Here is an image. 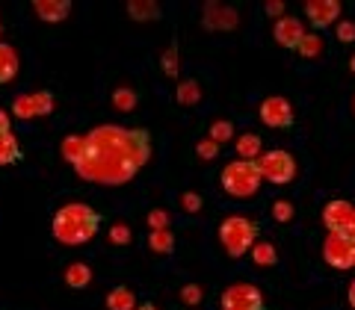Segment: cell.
<instances>
[{
	"instance_id": "cell-1",
	"label": "cell",
	"mask_w": 355,
	"mask_h": 310,
	"mask_svg": "<svg viewBox=\"0 0 355 310\" xmlns=\"http://www.w3.org/2000/svg\"><path fill=\"white\" fill-rule=\"evenodd\" d=\"M151 157V136L146 127L101 125L86 133V151L74 163V172L89 183L121 186L133 181Z\"/></svg>"
},
{
	"instance_id": "cell-2",
	"label": "cell",
	"mask_w": 355,
	"mask_h": 310,
	"mask_svg": "<svg viewBox=\"0 0 355 310\" xmlns=\"http://www.w3.org/2000/svg\"><path fill=\"white\" fill-rule=\"evenodd\" d=\"M98 228H101L98 210H92L89 204H80V201L60 207L51 221V234L57 242H62V246H83V242H89L98 234Z\"/></svg>"
},
{
	"instance_id": "cell-3",
	"label": "cell",
	"mask_w": 355,
	"mask_h": 310,
	"mask_svg": "<svg viewBox=\"0 0 355 310\" xmlns=\"http://www.w3.org/2000/svg\"><path fill=\"white\" fill-rule=\"evenodd\" d=\"M219 242L231 260H240L258 242V225L246 216H225L219 221Z\"/></svg>"
},
{
	"instance_id": "cell-4",
	"label": "cell",
	"mask_w": 355,
	"mask_h": 310,
	"mask_svg": "<svg viewBox=\"0 0 355 310\" xmlns=\"http://www.w3.org/2000/svg\"><path fill=\"white\" fill-rule=\"evenodd\" d=\"M222 190L234 198H249L261 190L263 177L258 169V160H231L219 174Z\"/></svg>"
},
{
	"instance_id": "cell-5",
	"label": "cell",
	"mask_w": 355,
	"mask_h": 310,
	"mask_svg": "<svg viewBox=\"0 0 355 310\" xmlns=\"http://www.w3.org/2000/svg\"><path fill=\"white\" fill-rule=\"evenodd\" d=\"M258 169L261 177L266 183H275V186H284L296 177V157L284 148H272V151H263L258 157Z\"/></svg>"
},
{
	"instance_id": "cell-6",
	"label": "cell",
	"mask_w": 355,
	"mask_h": 310,
	"mask_svg": "<svg viewBox=\"0 0 355 310\" xmlns=\"http://www.w3.org/2000/svg\"><path fill=\"white\" fill-rule=\"evenodd\" d=\"M219 307L222 310H263V295L254 284H231L222 290L219 295Z\"/></svg>"
},
{
	"instance_id": "cell-7",
	"label": "cell",
	"mask_w": 355,
	"mask_h": 310,
	"mask_svg": "<svg viewBox=\"0 0 355 310\" xmlns=\"http://www.w3.org/2000/svg\"><path fill=\"white\" fill-rule=\"evenodd\" d=\"M258 116L266 127H272V130H287V127H293V107L287 98L282 95H270V98H263L261 101V109H258Z\"/></svg>"
},
{
	"instance_id": "cell-8",
	"label": "cell",
	"mask_w": 355,
	"mask_h": 310,
	"mask_svg": "<svg viewBox=\"0 0 355 310\" xmlns=\"http://www.w3.org/2000/svg\"><path fill=\"white\" fill-rule=\"evenodd\" d=\"M323 260L331 269H352L355 266V242L343 234H329L323 242Z\"/></svg>"
},
{
	"instance_id": "cell-9",
	"label": "cell",
	"mask_w": 355,
	"mask_h": 310,
	"mask_svg": "<svg viewBox=\"0 0 355 310\" xmlns=\"http://www.w3.org/2000/svg\"><path fill=\"white\" fill-rule=\"evenodd\" d=\"M53 113V95L51 92H27L18 95L12 101V116L15 118H42Z\"/></svg>"
},
{
	"instance_id": "cell-10",
	"label": "cell",
	"mask_w": 355,
	"mask_h": 310,
	"mask_svg": "<svg viewBox=\"0 0 355 310\" xmlns=\"http://www.w3.org/2000/svg\"><path fill=\"white\" fill-rule=\"evenodd\" d=\"M340 3L338 0H308L305 3V18L314 24L317 30H326L331 24H338V18H340Z\"/></svg>"
},
{
	"instance_id": "cell-11",
	"label": "cell",
	"mask_w": 355,
	"mask_h": 310,
	"mask_svg": "<svg viewBox=\"0 0 355 310\" xmlns=\"http://www.w3.org/2000/svg\"><path fill=\"white\" fill-rule=\"evenodd\" d=\"M272 36H275V42H279L282 48L296 51V48H299V42L305 39V24H302V18L282 15L279 21H275V27H272Z\"/></svg>"
},
{
	"instance_id": "cell-12",
	"label": "cell",
	"mask_w": 355,
	"mask_h": 310,
	"mask_svg": "<svg viewBox=\"0 0 355 310\" xmlns=\"http://www.w3.org/2000/svg\"><path fill=\"white\" fill-rule=\"evenodd\" d=\"M352 210H355V204L343 201V198H335V201L326 204V210H323V225L329 228V234H340V230L347 228Z\"/></svg>"
},
{
	"instance_id": "cell-13",
	"label": "cell",
	"mask_w": 355,
	"mask_h": 310,
	"mask_svg": "<svg viewBox=\"0 0 355 310\" xmlns=\"http://www.w3.org/2000/svg\"><path fill=\"white\" fill-rule=\"evenodd\" d=\"M33 12H36L42 21H48V24H57V21L69 18L71 3L69 0H36V3H33Z\"/></svg>"
},
{
	"instance_id": "cell-14",
	"label": "cell",
	"mask_w": 355,
	"mask_h": 310,
	"mask_svg": "<svg viewBox=\"0 0 355 310\" xmlns=\"http://www.w3.org/2000/svg\"><path fill=\"white\" fill-rule=\"evenodd\" d=\"M18 77V51L12 44L0 42V86Z\"/></svg>"
},
{
	"instance_id": "cell-15",
	"label": "cell",
	"mask_w": 355,
	"mask_h": 310,
	"mask_svg": "<svg viewBox=\"0 0 355 310\" xmlns=\"http://www.w3.org/2000/svg\"><path fill=\"white\" fill-rule=\"evenodd\" d=\"M107 310H137V295L130 286H113L107 293Z\"/></svg>"
},
{
	"instance_id": "cell-16",
	"label": "cell",
	"mask_w": 355,
	"mask_h": 310,
	"mask_svg": "<svg viewBox=\"0 0 355 310\" xmlns=\"http://www.w3.org/2000/svg\"><path fill=\"white\" fill-rule=\"evenodd\" d=\"M21 160V145H18V136L12 130L0 133V165H12Z\"/></svg>"
},
{
	"instance_id": "cell-17",
	"label": "cell",
	"mask_w": 355,
	"mask_h": 310,
	"mask_svg": "<svg viewBox=\"0 0 355 310\" xmlns=\"http://www.w3.org/2000/svg\"><path fill=\"white\" fill-rule=\"evenodd\" d=\"M237 154H240V160H258L263 154L258 133H243V136L237 139Z\"/></svg>"
},
{
	"instance_id": "cell-18",
	"label": "cell",
	"mask_w": 355,
	"mask_h": 310,
	"mask_svg": "<svg viewBox=\"0 0 355 310\" xmlns=\"http://www.w3.org/2000/svg\"><path fill=\"white\" fill-rule=\"evenodd\" d=\"M92 281V269H89L86 263H71L69 269H65V284L71 286V290H83Z\"/></svg>"
},
{
	"instance_id": "cell-19",
	"label": "cell",
	"mask_w": 355,
	"mask_h": 310,
	"mask_svg": "<svg viewBox=\"0 0 355 310\" xmlns=\"http://www.w3.org/2000/svg\"><path fill=\"white\" fill-rule=\"evenodd\" d=\"M249 254H252V260L258 263V266H275V263H279V251H275L272 242H261L258 239Z\"/></svg>"
},
{
	"instance_id": "cell-20",
	"label": "cell",
	"mask_w": 355,
	"mask_h": 310,
	"mask_svg": "<svg viewBox=\"0 0 355 310\" xmlns=\"http://www.w3.org/2000/svg\"><path fill=\"white\" fill-rule=\"evenodd\" d=\"M83 151H86V136H77V133L65 136V142H62V157L69 160L71 165L83 157Z\"/></svg>"
},
{
	"instance_id": "cell-21",
	"label": "cell",
	"mask_w": 355,
	"mask_h": 310,
	"mask_svg": "<svg viewBox=\"0 0 355 310\" xmlns=\"http://www.w3.org/2000/svg\"><path fill=\"white\" fill-rule=\"evenodd\" d=\"M148 246L154 254H169L172 246H175V237H172V230L166 228V230H151L148 234Z\"/></svg>"
},
{
	"instance_id": "cell-22",
	"label": "cell",
	"mask_w": 355,
	"mask_h": 310,
	"mask_svg": "<svg viewBox=\"0 0 355 310\" xmlns=\"http://www.w3.org/2000/svg\"><path fill=\"white\" fill-rule=\"evenodd\" d=\"M231 136H234V125L225 118H219L210 125V133H207V139H214L216 145H222V142H231Z\"/></svg>"
},
{
	"instance_id": "cell-23",
	"label": "cell",
	"mask_w": 355,
	"mask_h": 310,
	"mask_svg": "<svg viewBox=\"0 0 355 310\" xmlns=\"http://www.w3.org/2000/svg\"><path fill=\"white\" fill-rule=\"evenodd\" d=\"M175 98H178V104H196L198 98H202V89H198L196 80H184L181 86H178Z\"/></svg>"
},
{
	"instance_id": "cell-24",
	"label": "cell",
	"mask_w": 355,
	"mask_h": 310,
	"mask_svg": "<svg viewBox=\"0 0 355 310\" xmlns=\"http://www.w3.org/2000/svg\"><path fill=\"white\" fill-rule=\"evenodd\" d=\"M302 57H317V53H323V42H320V36H314V33H305V39L299 42V48H296Z\"/></svg>"
},
{
	"instance_id": "cell-25",
	"label": "cell",
	"mask_w": 355,
	"mask_h": 310,
	"mask_svg": "<svg viewBox=\"0 0 355 310\" xmlns=\"http://www.w3.org/2000/svg\"><path fill=\"white\" fill-rule=\"evenodd\" d=\"M128 12L137 18V21H148V18H157V15H160V9L154 6V3H130V6H128Z\"/></svg>"
},
{
	"instance_id": "cell-26",
	"label": "cell",
	"mask_w": 355,
	"mask_h": 310,
	"mask_svg": "<svg viewBox=\"0 0 355 310\" xmlns=\"http://www.w3.org/2000/svg\"><path fill=\"white\" fill-rule=\"evenodd\" d=\"M113 101L119 109H133L137 107V92H130V89H119V92L113 95Z\"/></svg>"
},
{
	"instance_id": "cell-27",
	"label": "cell",
	"mask_w": 355,
	"mask_h": 310,
	"mask_svg": "<svg viewBox=\"0 0 355 310\" xmlns=\"http://www.w3.org/2000/svg\"><path fill=\"white\" fill-rule=\"evenodd\" d=\"M196 154H198V157H202V160H216L219 145H216L214 139H202V142H198V145H196Z\"/></svg>"
},
{
	"instance_id": "cell-28",
	"label": "cell",
	"mask_w": 355,
	"mask_h": 310,
	"mask_svg": "<svg viewBox=\"0 0 355 310\" xmlns=\"http://www.w3.org/2000/svg\"><path fill=\"white\" fill-rule=\"evenodd\" d=\"M272 219L275 221H291L293 219V204L291 201H275L272 204Z\"/></svg>"
},
{
	"instance_id": "cell-29",
	"label": "cell",
	"mask_w": 355,
	"mask_h": 310,
	"mask_svg": "<svg viewBox=\"0 0 355 310\" xmlns=\"http://www.w3.org/2000/svg\"><path fill=\"white\" fill-rule=\"evenodd\" d=\"M181 298H184V304L196 307L198 302H202V286H196V284H187L184 290H181Z\"/></svg>"
},
{
	"instance_id": "cell-30",
	"label": "cell",
	"mask_w": 355,
	"mask_h": 310,
	"mask_svg": "<svg viewBox=\"0 0 355 310\" xmlns=\"http://www.w3.org/2000/svg\"><path fill=\"white\" fill-rule=\"evenodd\" d=\"M338 39L343 44H352L355 42V24H352V21H338Z\"/></svg>"
},
{
	"instance_id": "cell-31",
	"label": "cell",
	"mask_w": 355,
	"mask_h": 310,
	"mask_svg": "<svg viewBox=\"0 0 355 310\" xmlns=\"http://www.w3.org/2000/svg\"><path fill=\"white\" fill-rule=\"evenodd\" d=\"M148 225H151V230H166V228H169V213L154 210V213L148 216Z\"/></svg>"
},
{
	"instance_id": "cell-32",
	"label": "cell",
	"mask_w": 355,
	"mask_h": 310,
	"mask_svg": "<svg viewBox=\"0 0 355 310\" xmlns=\"http://www.w3.org/2000/svg\"><path fill=\"white\" fill-rule=\"evenodd\" d=\"M181 207L187 210V213H196V210L202 207V195H196V192H184V195H181Z\"/></svg>"
},
{
	"instance_id": "cell-33",
	"label": "cell",
	"mask_w": 355,
	"mask_h": 310,
	"mask_svg": "<svg viewBox=\"0 0 355 310\" xmlns=\"http://www.w3.org/2000/svg\"><path fill=\"white\" fill-rule=\"evenodd\" d=\"M110 239H113L116 246H125V242H130V230L125 225H113L110 228Z\"/></svg>"
},
{
	"instance_id": "cell-34",
	"label": "cell",
	"mask_w": 355,
	"mask_h": 310,
	"mask_svg": "<svg viewBox=\"0 0 355 310\" xmlns=\"http://www.w3.org/2000/svg\"><path fill=\"white\" fill-rule=\"evenodd\" d=\"M163 71L169 74V77L178 74V51H175V48H172V51H166V57H163Z\"/></svg>"
},
{
	"instance_id": "cell-35",
	"label": "cell",
	"mask_w": 355,
	"mask_h": 310,
	"mask_svg": "<svg viewBox=\"0 0 355 310\" xmlns=\"http://www.w3.org/2000/svg\"><path fill=\"white\" fill-rule=\"evenodd\" d=\"M340 234L347 237V239H352V242H355V210H352V216H349V221H347V228H343Z\"/></svg>"
},
{
	"instance_id": "cell-36",
	"label": "cell",
	"mask_w": 355,
	"mask_h": 310,
	"mask_svg": "<svg viewBox=\"0 0 355 310\" xmlns=\"http://www.w3.org/2000/svg\"><path fill=\"white\" fill-rule=\"evenodd\" d=\"M266 12H270V15H279V18H282V15H284V6H282V3H266Z\"/></svg>"
},
{
	"instance_id": "cell-37",
	"label": "cell",
	"mask_w": 355,
	"mask_h": 310,
	"mask_svg": "<svg viewBox=\"0 0 355 310\" xmlns=\"http://www.w3.org/2000/svg\"><path fill=\"white\" fill-rule=\"evenodd\" d=\"M6 130H9V113L0 109V133H6Z\"/></svg>"
},
{
	"instance_id": "cell-38",
	"label": "cell",
	"mask_w": 355,
	"mask_h": 310,
	"mask_svg": "<svg viewBox=\"0 0 355 310\" xmlns=\"http://www.w3.org/2000/svg\"><path fill=\"white\" fill-rule=\"evenodd\" d=\"M349 304H352V310H355V281L349 284Z\"/></svg>"
},
{
	"instance_id": "cell-39",
	"label": "cell",
	"mask_w": 355,
	"mask_h": 310,
	"mask_svg": "<svg viewBox=\"0 0 355 310\" xmlns=\"http://www.w3.org/2000/svg\"><path fill=\"white\" fill-rule=\"evenodd\" d=\"M137 310H160V307H154V304H137Z\"/></svg>"
},
{
	"instance_id": "cell-40",
	"label": "cell",
	"mask_w": 355,
	"mask_h": 310,
	"mask_svg": "<svg viewBox=\"0 0 355 310\" xmlns=\"http://www.w3.org/2000/svg\"><path fill=\"white\" fill-rule=\"evenodd\" d=\"M352 71H355V57H352Z\"/></svg>"
},
{
	"instance_id": "cell-41",
	"label": "cell",
	"mask_w": 355,
	"mask_h": 310,
	"mask_svg": "<svg viewBox=\"0 0 355 310\" xmlns=\"http://www.w3.org/2000/svg\"><path fill=\"white\" fill-rule=\"evenodd\" d=\"M0 33H3V24H0Z\"/></svg>"
},
{
	"instance_id": "cell-42",
	"label": "cell",
	"mask_w": 355,
	"mask_h": 310,
	"mask_svg": "<svg viewBox=\"0 0 355 310\" xmlns=\"http://www.w3.org/2000/svg\"><path fill=\"white\" fill-rule=\"evenodd\" d=\"M352 107H355V98H352Z\"/></svg>"
}]
</instances>
